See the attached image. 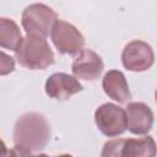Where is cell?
<instances>
[{
    "label": "cell",
    "mask_w": 157,
    "mask_h": 157,
    "mask_svg": "<svg viewBox=\"0 0 157 157\" xmlns=\"http://www.w3.org/2000/svg\"><path fill=\"white\" fill-rule=\"evenodd\" d=\"M13 142L32 153L44 150L50 140V125L43 114L28 112L18 117L13 126Z\"/></svg>",
    "instance_id": "obj_1"
},
{
    "label": "cell",
    "mask_w": 157,
    "mask_h": 157,
    "mask_svg": "<svg viewBox=\"0 0 157 157\" xmlns=\"http://www.w3.org/2000/svg\"><path fill=\"white\" fill-rule=\"evenodd\" d=\"M18 64L29 70H44L54 64L55 55L45 38L38 36L23 37L15 52Z\"/></svg>",
    "instance_id": "obj_2"
},
{
    "label": "cell",
    "mask_w": 157,
    "mask_h": 157,
    "mask_svg": "<svg viewBox=\"0 0 157 157\" xmlns=\"http://www.w3.org/2000/svg\"><path fill=\"white\" fill-rule=\"evenodd\" d=\"M58 21L55 11L45 4H31L25 7L21 23L27 36H38L47 38L54 23Z\"/></svg>",
    "instance_id": "obj_3"
},
{
    "label": "cell",
    "mask_w": 157,
    "mask_h": 157,
    "mask_svg": "<svg viewBox=\"0 0 157 157\" xmlns=\"http://www.w3.org/2000/svg\"><path fill=\"white\" fill-rule=\"evenodd\" d=\"M94 123L103 135L108 137L119 136L128 129L126 112L118 104L103 103L94 112Z\"/></svg>",
    "instance_id": "obj_4"
},
{
    "label": "cell",
    "mask_w": 157,
    "mask_h": 157,
    "mask_svg": "<svg viewBox=\"0 0 157 157\" xmlns=\"http://www.w3.org/2000/svg\"><path fill=\"white\" fill-rule=\"evenodd\" d=\"M50 39L60 54H78L85 45L82 33L74 25L64 20H58L54 23L50 31Z\"/></svg>",
    "instance_id": "obj_5"
},
{
    "label": "cell",
    "mask_w": 157,
    "mask_h": 157,
    "mask_svg": "<svg viewBox=\"0 0 157 157\" xmlns=\"http://www.w3.org/2000/svg\"><path fill=\"white\" fill-rule=\"evenodd\" d=\"M123 66L134 72L148 70L155 63V53L151 45L144 40L135 39L129 42L121 53Z\"/></svg>",
    "instance_id": "obj_6"
},
{
    "label": "cell",
    "mask_w": 157,
    "mask_h": 157,
    "mask_svg": "<svg viewBox=\"0 0 157 157\" xmlns=\"http://www.w3.org/2000/svg\"><path fill=\"white\" fill-rule=\"evenodd\" d=\"M104 70L102 58L92 49H82L71 64L72 75L85 81L97 80Z\"/></svg>",
    "instance_id": "obj_7"
},
{
    "label": "cell",
    "mask_w": 157,
    "mask_h": 157,
    "mask_svg": "<svg viewBox=\"0 0 157 157\" xmlns=\"http://www.w3.org/2000/svg\"><path fill=\"white\" fill-rule=\"evenodd\" d=\"M45 93L54 99L66 101L71 96L81 92L83 86L74 75L65 72H55L50 75L45 81Z\"/></svg>",
    "instance_id": "obj_8"
},
{
    "label": "cell",
    "mask_w": 157,
    "mask_h": 157,
    "mask_svg": "<svg viewBox=\"0 0 157 157\" xmlns=\"http://www.w3.org/2000/svg\"><path fill=\"white\" fill-rule=\"evenodd\" d=\"M128 118V130L135 135H146L153 126V112L142 102L128 103L125 109Z\"/></svg>",
    "instance_id": "obj_9"
},
{
    "label": "cell",
    "mask_w": 157,
    "mask_h": 157,
    "mask_svg": "<svg viewBox=\"0 0 157 157\" xmlns=\"http://www.w3.org/2000/svg\"><path fill=\"white\" fill-rule=\"evenodd\" d=\"M102 87L104 93L118 103L125 104L131 99L126 77L119 70H109L102 80Z\"/></svg>",
    "instance_id": "obj_10"
},
{
    "label": "cell",
    "mask_w": 157,
    "mask_h": 157,
    "mask_svg": "<svg viewBox=\"0 0 157 157\" xmlns=\"http://www.w3.org/2000/svg\"><path fill=\"white\" fill-rule=\"evenodd\" d=\"M157 145L151 136L125 139L121 157H156Z\"/></svg>",
    "instance_id": "obj_11"
},
{
    "label": "cell",
    "mask_w": 157,
    "mask_h": 157,
    "mask_svg": "<svg viewBox=\"0 0 157 157\" xmlns=\"http://www.w3.org/2000/svg\"><path fill=\"white\" fill-rule=\"evenodd\" d=\"M23 37L17 23L7 17L0 18V45L2 49L16 52Z\"/></svg>",
    "instance_id": "obj_12"
},
{
    "label": "cell",
    "mask_w": 157,
    "mask_h": 157,
    "mask_svg": "<svg viewBox=\"0 0 157 157\" xmlns=\"http://www.w3.org/2000/svg\"><path fill=\"white\" fill-rule=\"evenodd\" d=\"M125 139H113L103 145L101 157H121Z\"/></svg>",
    "instance_id": "obj_13"
},
{
    "label": "cell",
    "mask_w": 157,
    "mask_h": 157,
    "mask_svg": "<svg viewBox=\"0 0 157 157\" xmlns=\"http://www.w3.org/2000/svg\"><path fill=\"white\" fill-rule=\"evenodd\" d=\"M1 157H33V155H32V152H29L20 146H15L11 150H7L6 145L2 142Z\"/></svg>",
    "instance_id": "obj_14"
},
{
    "label": "cell",
    "mask_w": 157,
    "mask_h": 157,
    "mask_svg": "<svg viewBox=\"0 0 157 157\" xmlns=\"http://www.w3.org/2000/svg\"><path fill=\"white\" fill-rule=\"evenodd\" d=\"M15 70V60L10 55H7L4 50L1 52V63H0V74L5 76Z\"/></svg>",
    "instance_id": "obj_15"
},
{
    "label": "cell",
    "mask_w": 157,
    "mask_h": 157,
    "mask_svg": "<svg viewBox=\"0 0 157 157\" xmlns=\"http://www.w3.org/2000/svg\"><path fill=\"white\" fill-rule=\"evenodd\" d=\"M55 157H74V156L67 155V153H63V155H59V156H55Z\"/></svg>",
    "instance_id": "obj_16"
},
{
    "label": "cell",
    "mask_w": 157,
    "mask_h": 157,
    "mask_svg": "<svg viewBox=\"0 0 157 157\" xmlns=\"http://www.w3.org/2000/svg\"><path fill=\"white\" fill-rule=\"evenodd\" d=\"M33 157H49V156H47L44 153H39V155H33Z\"/></svg>",
    "instance_id": "obj_17"
},
{
    "label": "cell",
    "mask_w": 157,
    "mask_h": 157,
    "mask_svg": "<svg viewBox=\"0 0 157 157\" xmlns=\"http://www.w3.org/2000/svg\"><path fill=\"white\" fill-rule=\"evenodd\" d=\"M155 99H156V103H157V88H156V91H155Z\"/></svg>",
    "instance_id": "obj_18"
}]
</instances>
